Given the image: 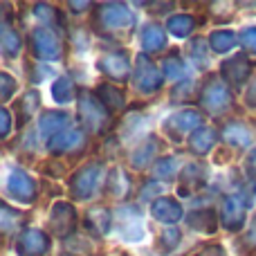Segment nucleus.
<instances>
[{
    "label": "nucleus",
    "mask_w": 256,
    "mask_h": 256,
    "mask_svg": "<svg viewBox=\"0 0 256 256\" xmlns=\"http://www.w3.org/2000/svg\"><path fill=\"white\" fill-rule=\"evenodd\" d=\"M79 120H81V126L90 135H102L110 126V110L99 102L97 94L81 92L79 94Z\"/></svg>",
    "instance_id": "nucleus-1"
},
{
    "label": "nucleus",
    "mask_w": 256,
    "mask_h": 256,
    "mask_svg": "<svg viewBox=\"0 0 256 256\" xmlns=\"http://www.w3.org/2000/svg\"><path fill=\"white\" fill-rule=\"evenodd\" d=\"M200 106L204 108L212 115H222L225 110L232 108V102H234V94H232V88L222 81V76L212 74L202 86H200V97H198Z\"/></svg>",
    "instance_id": "nucleus-2"
},
{
    "label": "nucleus",
    "mask_w": 256,
    "mask_h": 256,
    "mask_svg": "<svg viewBox=\"0 0 256 256\" xmlns=\"http://www.w3.org/2000/svg\"><path fill=\"white\" fill-rule=\"evenodd\" d=\"M106 176L108 173H104L102 162H90L86 166H81L70 180L72 196L76 200H90L102 189V184H106Z\"/></svg>",
    "instance_id": "nucleus-3"
},
{
    "label": "nucleus",
    "mask_w": 256,
    "mask_h": 256,
    "mask_svg": "<svg viewBox=\"0 0 256 256\" xmlns=\"http://www.w3.org/2000/svg\"><path fill=\"white\" fill-rule=\"evenodd\" d=\"M94 25L106 32H128L135 25V16H132L128 4L106 2L99 4L97 12H94Z\"/></svg>",
    "instance_id": "nucleus-4"
},
{
    "label": "nucleus",
    "mask_w": 256,
    "mask_h": 256,
    "mask_svg": "<svg viewBox=\"0 0 256 256\" xmlns=\"http://www.w3.org/2000/svg\"><path fill=\"white\" fill-rule=\"evenodd\" d=\"M164 74L160 66L150 61L148 54H137L135 66H132V88L140 94H153L162 88Z\"/></svg>",
    "instance_id": "nucleus-5"
},
{
    "label": "nucleus",
    "mask_w": 256,
    "mask_h": 256,
    "mask_svg": "<svg viewBox=\"0 0 256 256\" xmlns=\"http://www.w3.org/2000/svg\"><path fill=\"white\" fill-rule=\"evenodd\" d=\"M38 186H36L34 178L30 173L20 171V168H9L7 180H4V194L7 198H14L20 204H32L36 200V194H38Z\"/></svg>",
    "instance_id": "nucleus-6"
},
{
    "label": "nucleus",
    "mask_w": 256,
    "mask_h": 256,
    "mask_svg": "<svg viewBox=\"0 0 256 256\" xmlns=\"http://www.w3.org/2000/svg\"><path fill=\"white\" fill-rule=\"evenodd\" d=\"M30 48L32 54L40 61H56L63 56V45L58 40L56 32L48 30V27H36L30 36Z\"/></svg>",
    "instance_id": "nucleus-7"
},
{
    "label": "nucleus",
    "mask_w": 256,
    "mask_h": 256,
    "mask_svg": "<svg viewBox=\"0 0 256 256\" xmlns=\"http://www.w3.org/2000/svg\"><path fill=\"white\" fill-rule=\"evenodd\" d=\"M88 146V137L81 128H66L63 132L54 135L52 140H48V150L54 158H61V155H79L81 150Z\"/></svg>",
    "instance_id": "nucleus-8"
},
{
    "label": "nucleus",
    "mask_w": 256,
    "mask_h": 256,
    "mask_svg": "<svg viewBox=\"0 0 256 256\" xmlns=\"http://www.w3.org/2000/svg\"><path fill=\"white\" fill-rule=\"evenodd\" d=\"M50 230L58 238H68L76 232V222H79V214H76L72 202H56L50 212Z\"/></svg>",
    "instance_id": "nucleus-9"
},
{
    "label": "nucleus",
    "mask_w": 256,
    "mask_h": 256,
    "mask_svg": "<svg viewBox=\"0 0 256 256\" xmlns=\"http://www.w3.org/2000/svg\"><path fill=\"white\" fill-rule=\"evenodd\" d=\"M198 128H202V115L194 108H182L180 112H173L164 124V130L173 140H182V135H194Z\"/></svg>",
    "instance_id": "nucleus-10"
},
{
    "label": "nucleus",
    "mask_w": 256,
    "mask_h": 256,
    "mask_svg": "<svg viewBox=\"0 0 256 256\" xmlns=\"http://www.w3.org/2000/svg\"><path fill=\"white\" fill-rule=\"evenodd\" d=\"M220 76L230 88H240L252 76V61L245 54H234L220 66Z\"/></svg>",
    "instance_id": "nucleus-11"
},
{
    "label": "nucleus",
    "mask_w": 256,
    "mask_h": 256,
    "mask_svg": "<svg viewBox=\"0 0 256 256\" xmlns=\"http://www.w3.org/2000/svg\"><path fill=\"white\" fill-rule=\"evenodd\" d=\"M97 66L112 84H124L130 74V61H128V54L124 50H112V52L102 54Z\"/></svg>",
    "instance_id": "nucleus-12"
},
{
    "label": "nucleus",
    "mask_w": 256,
    "mask_h": 256,
    "mask_svg": "<svg viewBox=\"0 0 256 256\" xmlns=\"http://www.w3.org/2000/svg\"><path fill=\"white\" fill-rule=\"evenodd\" d=\"M50 250V236L43 230H25L16 240L18 256H45Z\"/></svg>",
    "instance_id": "nucleus-13"
},
{
    "label": "nucleus",
    "mask_w": 256,
    "mask_h": 256,
    "mask_svg": "<svg viewBox=\"0 0 256 256\" xmlns=\"http://www.w3.org/2000/svg\"><path fill=\"white\" fill-rule=\"evenodd\" d=\"M117 222L122 227V236L126 240H142L146 236V230H144V218H142V212L135 207H122L117 212Z\"/></svg>",
    "instance_id": "nucleus-14"
},
{
    "label": "nucleus",
    "mask_w": 256,
    "mask_h": 256,
    "mask_svg": "<svg viewBox=\"0 0 256 256\" xmlns=\"http://www.w3.org/2000/svg\"><path fill=\"white\" fill-rule=\"evenodd\" d=\"M220 222L225 230L238 232L245 225V202L238 196H225L220 202Z\"/></svg>",
    "instance_id": "nucleus-15"
},
{
    "label": "nucleus",
    "mask_w": 256,
    "mask_h": 256,
    "mask_svg": "<svg viewBox=\"0 0 256 256\" xmlns=\"http://www.w3.org/2000/svg\"><path fill=\"white\" fill-rule=\"evenodd\" d=\"M207 166L200 162H191L182 168L180 173V194L182 196H191L196 191H200L207 182Z\"/></svg>",
    "instance_id": "nucleus-16"
},
{
    "label": "nucleus",
    "mask_w": 256,
    "mask_h": 256,
    "mask_svg": "<svg viewBox=\"0 0 256 256\" xmlns=\"http://www.w3.org/2000/svg\"><path fill=\"white\" fill-rule=\"evenodd\" d=\"M150 214L158 222H164V225H176L182 218V204L178 202L176 198H168V196H162V198L153 200L150 204Z\"/></svg>",
    "instance_id": "nucleus-17"
},
{
    "label": "nucleus",
    "mask_w": 256,
    "mask_h": 256,
    "mask_svg": "<svg viewBox=\"0 0 256 256\" xmlns=\"http://www.w3.org/2000/svg\"><path fill=\"white\" fill-rule=\"evenodd\" d=\"M222 142L232 146V148H248L252 144V130H250L248 124H243L240 120H232L222 126L220 130Z\"/></svg>",
    "instance_id": "nucleus-18"
},
{
    "label": "nucleus",
    "mask_w": 256,
    "mask_h": 256,
    "mask_svg": "<svg viewBox=\"0 0 256 256\" xmlns=\"http://www.w3.org/2000/svg\"><path fill=\"white\" fill-rule=\"evenodd\" d=\"M104 189H106V194L110 196V198L124 200V198L130 196V191H132V180H130V176H128L124 168L117 166V168H112V171H108Z\"/></svg>",
    "instance_id": "nucleus-19"
},
{
    "label": "nucleus",
    "mask_w": 256,
    "mask_h": 256,
    "mask_svg": "<svg viewBox=\"0 0 256 256\" xmlns=\"http://www.w3.org/2000/svg\"><path fill=\"white\" fill-rule=\"evenodd\" d=\"M68 122H70V115L63 110H48L40 115L38 120V132L43 137H48V140H52L54 135H58V132H63L68 126Z\"/></svg>",
    "instance_id": "nucleus-20"
},
{
    "label": "nucleus",
    "mask_w": 256,
    "mask_h": 256,
    "mask_svg": "<svg viewBox=\"0 0 256 256\" xmlns=\"http://www.w3.org/2000/svg\"><path fill=\"white\" fill-rule=\"evenodd\" d=\"M189 227H194L196 232H202V234H214L218 230V216L216 209L212 207H198L186 216Z\"/></svg>",
    "instance_id": "nucleus-21"
},
{
    "label": "nucleus",
    "mask_w": 256,
    "mask_h": 256,
    "mask_svg": "<svg viewBox=\"0 0 256 256\" xmlns=\"http://www.w3.org/2000/svg\"><path fill=\"white\" fill-rule=\"evenodd\" d=\"M160 142L155 140V137H146L144 142H142L140 146H137L135 150H132L130 155V164L135 168H146L150 162H158V155H160Z\"/></svg>",
    "instance_id": "nucleus-22"
},
{
    "label": "nucleus",
    "mask_w": 256,
    "mask_h": 256,
    "mask_svg": "<svg viewBox=\"0 0 256 256\" xmlns=\"http://www.w3.org/2000/svg\"><path fill=\"white\" fill-rule=\"evenodd\" d=\"M94 94H97L99 102H102L110 112H120L126 108V94L117 84H102Z\"/></svg>",
    "instance_id": "nucleus-23"
},
{
    "label": "nucleus",
    "mask_w": 256,
    "mask_h": 256,
    "mask_svg": "<svg viewBox=\"0 0 256 256\" xmlns=\"http://www.w3.org/2000/svg\"><path fill=\"white\" fill-rule=\"evenodd\" d=\"M112 225V216L106 207H92L86 214V230L94 236H104L110 232Z\"/></svg>",
    "instance_id": "nucleus-24"
},
{
    "label": "nucleus",
    "mask_w": 256,
    "mask_h": 256,
    "mask_svg": "<svg viewBox=\"0 0 256 256\" xmlns=\"http://www.w3.org/2000/svg\"><path fill=\"white\" fill-rule=\"evenodd\" d=\"M216 142H218L216 128L202 126L189 137V148H191V153H196V155H207L209 150L216 146Z\"/></svg>",
    "instance_id": "nucleus-25"
},
{
    "label": "nucleus",
    "mask_w": 256,
    "mask_h": 256,
    "mask_svg": "<svg viewBox=\"0 0 256 256\" xmlns=\"http://www.w3.org/2000/svg\"><path fill=\"white\" fill-rule=\"evenodd\" d=\"M142 48H144L146 54L162 52L166 48V32L162 30V25H155V22L144 25V30H142Z\"/></svg>",
    "instance_id": "nucleus-26"
},
{
    "label": "nucleus",
    "mask_w": 256,
    "mask_h": 256,
    "mask_svg": "<svg viewBox=\"0 0 256 256\" xmlns=\"http://www.w3.org/2000/svg\"><path fill=\"white\" fill-rule=\"evenodd\" d=\"M160 70H162L164 79H166V81H176V84H180V79L186 74L184 61L180 58V54H178V52L166 54V56L162 58V63H160Z\"/></svg>",
    "instance_id": "nucleus-27"
},
{
    "label": "nucleus",
    "mask_w": 256,
    "mask_h": 256,
    "mask_svg": "<svg viewBox=\"0 0 256 256\" xmlns=\"http://www.w3.org/2000/svg\"><path fill=\"white\" fill-rule=\"evenodd\" d=\"M196 25H198L196 16H191V14H176V16L168 18L166 30L171 32L173 36H178V38H186V36L196 30Z\"/></svg>",
    "instance_id": "nucleus-28"
},
{
    "label": "nucleus",
    "mask_w": 256,
    "mask_h": 256,
    "mask_svg": "<svg viewBox=\"0 0 256 256\" xmlns=\"http://www.w3.org/2000/svg\"><path fill=\"white\" fill-rule=\"evenodd\" d=\"M0 45H2L4 56H9V58H16L18 54H20V50H22L20 36H18V32L14 30L9 22H4L2 25V32H0Z\"/></svg>",
    "instance_id": "nucleus-29"
},
{
    "label": "nucleus",
    "mask_w": 256,
    "mask_h": 256,
    "mask_svg": "<svg viewBox=\"0 0 256 256\" xmlns=\"http://www.w3.org/2000/svg\"><path fill=\"white\" fill-rule=\"evenodd\" d=\"M238 43V36L232 30H216L212 36H209V50L216 54H225L230 52L232 48H236Z\"/></svg>",
    "instance_id": "nucleus-30"
},
{
    "label": "nucleus",
    "mask_w": 256,
    "mask_h": 256,
    "mask_svg": "<svg viewBox=\"0 0 256 256\" xmlns=\"http://www.w3.org/2000/svg\"><path fill=\"white\" fill-rule=\"evenodd\" d=\"M52 97L56 104H72L76 97V86L70 76H58L52 84Z\"/></svg>",
    "instance_id": "nucleus-31"
},
{
    "label": "nucleus",
    "mask_w": 256,
    "mask_h": 256,
    "mask_svg": "<svg viewBox=\"0 0 256 256\" xmlns=\"http://www.w3.org/2000/svg\"><path fill=\"white\" fill-rule=\"evenodd\" d=\"M38 106H40V94H38V90H27V92L20 97V102H18V120H20V124L30 122L32 117L36 115Z\"/></svg>",
    "instance_id": "nucleus-32"
},
{
    "label": "nucleus",
    "mask_w": 256,
    "mask_h": 256,
    "mask_svg": "<svg viewBox=\"0 0 256 256\" xmlns=\"http://www.w3.org/2000/svg\"><path fill=\"white\" fill-rule=\"evenodd\" d=\"M178 173H182V171H180V160H178L176 155H164V158H160L158 162L153 164L155 180H171Z\"/></svg>",
    "instance_id": "nucleus-33"
},
{
    "label": "nucleus",
    "mask_w": 256,
    "mask_h": 256,
    "mask_svg": "<svg viewBox=\"0 0 256 256\" xmlns=\"http://www.w3.org/2000/svg\"><path fill=\"white\" fill-rule=\"evenodd\" d=\"M182 240V232L178 230V227H164L162 234L158 236V240H155V248H158V252L162 254H171L173 250L180 245Z\"/></svg>",
    "instance_id": "nucleus-34"
},
{
    "label": "nucleus",
    "mask_w": 256,
    "mask_h": 256,
    "mask_svg": "<svg viewBox=\"0 0 256 256\" xmlns=\"http://www.w3.org/2000/svg\"><path fill=\"white\" fill-rule=\"evenodd\" d=\"M32 16L36 20H40V25L48 27V30H54L56 25H61V14H58L56 7H50V4H34L32 9Z\"/></svg>",
    "instance_id": "nucleus-35"
},
{
    "label": "nucleus",
    "mask_w": 256,
    "mask_h": 256,
    "mask_svg": "<svg viewBox=\"0 0 256 256\" xmlns=\"http://www.w3.org/2000/svg\"><path fill=\"white\" fill-rule=\"evenodd\" d=\"M22 212H18V209H12L9 204H2V209H0V225H2V232L4 234H12V232L18 230V225L22 222Z\"/></svg>",
    "instance_id": "nucleus-36"
},
{
    "label": "nucleus",
    "mask_w": 256,
    "mask_h": 256,
    "mask_svg": "<svg viewBox=\"0 0 256 256\" xmlns=\"http://www.w3.org/2000/svg\"><path fill=\"white\" fill-rule=\"evenodd\" d=\"M171 97H173V102H191V99L200 97V88H198V84L191 79L180 81V84H176Z\"/></svg>",
    "instance_id": "nucleus-37"
},
{
    "label": "nucleus",
    "mask_w": 256,
    "mask_h": 256,
    "mask_svg": "<svg viewBox=\"0 0 256 256\" xmlns=\"http://www.w3.org/2000/svg\"><path fill=\"white\" fill-rule=\"evenodd\" d=\"M189 54L194 58L196 68H207L209 66V52H207V43L200 38H194L189 43Z\"/></svg>",
    "instance_id": "nucleus-38"
},
{
    "label": "nucleus",
    "mask_w": 256,
    "mask_h": 256,
    "mask_svg": "<svg viewBox=\"0 0 256 256\" xmlns=\"http://www.w3.org/2000/svg\"><path fill=\"white\" fill-rule=\"evenodd\" d=\"M14 92H16V81H14L12 74L2 72V74H0V99H2V102H9Z\"/></svg>",
    "instance_id": "nucleus-39"
},
{
    "label": "nucleus",
    "mask_w": 256,
    "mask_h": 256,
    "mask_svg": "<svg viewBox=\"0 0 256 256\" xmlns=\"http://www.w3.org/2000/svg\"><path fill=\"white\" fill-rule=\"evenodd\" d=\"M146 126L144 117H128L126 124H124V140H132V135L140 132V128Z\"/></svg>",
    "instance_id": "nucleus-40"
},
{
    "label": "nucleus",
    "mask_w": 256,
    "mask_h": 256,
    "mask_svg": "<svg viewBox=\"0 0 256 256\" xmlns=\"http://www.w3.org/2000/svg\"><path fill=\"white\" fill-rule=\"evenodd\" d=\"M240 43H243V48L248 50V52L256 54V25L245 27V30L240 32Z\"/></svg>",
    "instance_id": "nucleus-41"
},
{
    "label": "nucleus",
    "mask_w": 256,
    "mask_h": 256,
    "mask_svg": "<svg viewBox=\"0 0 256 256\" xmlns=\"http://www.w3.org/2000/svg\"><path fill=\"white\" fill-rule=\"evenodd\" d=\"M160 191H164V186L160 184V180H150V182H146V186L142 189V200H148V198H162V194Z\"/></svg>",
    "instance_id": "nucleus-42"
},
{
    "label": "nucleus",
    "mask_w": 256,
    "mask_h": 256,
    "mask_svg": "<svg viewBox=\"0 0 256 256\" xmlns=\"http://www.w3.org/2000/svg\"><path fill=\"white\" fill-rule=\"evenodd\" d=\"M254 200H256V180L252 178V180L243 186V202H245V207H252Z\"/></svg>",
    "instance_id": "nucleus-43"
},
{
    "label": "nucleus",
    "mask_w": 256,
    "mask_h": 256,
    "mask_svg": "<svg viewBox=\"0 0 256 256\" xmlns=\"http://www.w3.org/2000/svg\"><path fill=\"white\" fill-rule=\"evenodd\" d=\"M198 256H227V252H225V248H222V245L209 243V245H204V248L200 250Z\"/></svg>",
    "instance_id": "nucleus-44"
},
{
    "label": "nucleus",
    "mask_w": 256,
    "mask_h": 256,
    "mask_svg": "<svg viewBox=\"0 0 256 256\" xmlns=\"http://www.w3.org/2000/svg\"><path fill=\"white\" fill-rule=\"evenodd\" d=\"M245 245H248L250 250H256V216L252 218V225H250V230L245 232Z\"/></svg>",
    "instance_id": "nucleus-45"
},
{
    "label": "nucleus",
    "mask_w": 256,
    "mask_h": 256,
    "mask_svg": "<svg viewBox=\"0 0 256 256\" xmlns=\"http://www.w3.org/2000/svg\"><path fill=\"white\" fill-rule=\"evenodd\" d=\"M0 122H2V128H0V135L7 137V135H9V130H12V115H9L7 108H2V110H0Z\"/></svg>",
    "instance_id": "nucleus-46"
},
{
    "label": "nucleus",
    "mask_w": 256,
    "mask_h": 256,
    "mask_svg": "<svg viewBox=\"0 0 256 256\" xmlns=\"http://www.w3.org/2000/svg\"><path fill=\"white\" fill-rule=\"evenodd\" d=\"M248 106L250 108H256V76L250 84V90H248Z\"/></svg>",
    "instance_id": "nucleus-47"
},
{
    "label": "nucleus",
    "mask_w": 256,
    "mask_h": 256,
    "mask_svg": "<svg viewBox=\"0 0 256 256\" xmlns=\"http://www.w3.org/2000/svg\"><path fill=\"white\" fill-rule=\"evenodd\" d=\"M70 9H74V14H81V9H92L90 2H70Z\"/></svg>",
    "instance_id": "nucleus-48"
},
{
    "label": "nucleus",
    "mask_w": 256,
    "mask_h": 256,
    "mask_svg": "<svg viewBox=\"0 0 256 256\" xmlns=\"http://www.w3.org/2000/svg\"><path fill=\"white\" fill-rule=\"evenodd\" d=\"M248 166H250V171H252V176H254V173H256V150H252V153H250Z\"/></svg>",
    "instance_id": "nucleus-49"
}]
</instances>
